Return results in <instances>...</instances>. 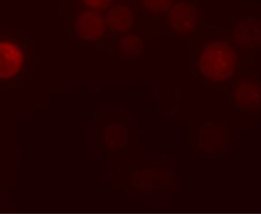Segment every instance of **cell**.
I'll return each mask as SVG.
<instances>
[{
  "label": "cell",
  "mask_w": 261,
  "mask_h": 214,
  "mask_svg": "<svg viewBox=\"0 0 261 214\" xmlns=\"http://www.w3.org/2000/svg\"><path fill=\"white\" fill-rule=\"evenodd\" d=\"M77 26L79 34L86 40H97L107 31V23L94 11L83 12L77 19Z\"/></svg>",
  "instance_id": "3"
},
{
  "label": "cell",
  "mask_w": 261,
  "mask_h": 214,
  "mask_svg": "<svg viewBox=\"0 0 261 214\" xmlns=\"http://www.w3.org/2000/svg\"><path fill=\"white\" fill-rule=\"evenodd\" d=\"M235 63L232 48L225 43L209 45L199 60L200 72L210 78H224L231 72Z\"/></svg>",
  "instance_id": "1"
},
{
  "label": "cell",
  "mask_w": 261,
  "mask_h": 214,
  "mask_svg": "<svg viewBox=\"0 0 261 214\" xmlns=\"http://www.w3.org/2000/svg\"><path fill=\"white\" fill-rule=\"evenodd\" d=\"M132 26V12L127 8H122L111 11L108 26L114 32H128Z\"/></svg>",
  "instance_id": "5"
},
{
  "label": "cell",
  "mask_w": 261,
  "mask_h": 214,
  "mask_svg": "<svg viewBox=\"0 0 261 214\" xmlns=\"http://www.w3.org/2000/svg\"><path fill=\"white\" fill-rule=\"evenodd\" d=\"M120 50L124 54H139L143 51V45L138 37L125 36L120 41Z\"/></svg>",
  "instance_id": "6"
},
{
  "label": "cell",
  "mask_w": 261,
  "mask_h": 214,
  "mask_svg": "<svg viewBox=\"0 0 261 214\" xmlns=\"http://www.w3.org/2000/svg\"><path fill=\"white\" fill-rule=\"evenodd\" d=\"M147 9L154 12L167 11V3L169 0H143Z\"/></svg>",
  "instance_id": "7"
},
{
  "label": "cell",
  "mask_w": 261,
  "mask_h": 214,
  "mask_svg": "<svg viewBox=\"0 0 261 214\" xmlns=\"http://www.w3.org/2000/svg\"><path fill=\"white\" fill-rule=\"evenodd\" d=\"M23 50L10 41H0V79L15 77L22 70L24 64Z\"/></svg>",
  "instance_id": "2"
},
{
  "label": "cell",
  "mask_w": 261,
  "mask_h": 214,
  "mask_svg": "<svg viewBox=\"0 0 261 214\" xmlns=\"http://www.w3.org/2000/svg\"><path fill=\"white\" fill-rule=\"evenodd\" d=\"M171 26L180 33H191L197 27V18L193 10L185 7L175 8L171 16Z\"/></svg>",
  "instance_id": "4"
},
{
  "label": "cell",
  "mask_w": 261,
  "mask_h": 214,
  "mask_svg": "<svg viewBox=\"0 0 261 214\" xmlns=\"http://www.w3.org/2000/svg\"><path fill=\"white\" fill-rule=\"evenodd\" d=\"M83 2L90 9L98 11L108 7L112 0H83Z\"/></svg>",
  "instance_id": "8"
}]
</instances>
